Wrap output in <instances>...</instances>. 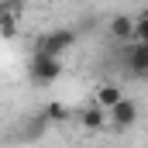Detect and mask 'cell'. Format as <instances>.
<instances>
[{
    "mask_svg": "<svg viewBox=\"0 0 148 148\" xmlns=\"http://www.w3.org/2000/svg\"><path fill=\"white\" fill-rule=\"evenodd\" d=\"M28 76H31L35 86H48V83H55L62 76V59H38V55H31Z\"/></svg>",
    "mask_w": 148,
    "mask_h": 148,
    "instance_id": "2",
    "label": "cell"
},
{
    "mask_svg": "<svg viewBox=\"0 0 148 148\" xmlns=\"http://www.w3.org/2000/svg\"><path fill=\"white\" fill-rule=\"evenodd\" d=\"M121 100H124V93H121V86H117V83H103V86H97V97H93V103H97V107H103L107 114H110L114 107L121 103Z\"/></svg>",
    "mask_w": 148,
    "mask_h": 148,
    "instance_id": "7",
    "label": "cell"
},
{
    "mask_svg": "<svg viewBox=\"0 0 148 148\" xmlns=\"http://www.w3.org/2000/svg\"><path fill=\"white\" fill-rule=\"evenodd\" d=\"M121 59H124V66H127V73L138 76V79H145L148 76V45H127L124 52H121Z\"/></svg>",
    "mask_w": 148,
    "mask_h": 148,
    "instance_id": "3",
    "label": "cell"
},
{
    "mask_svg": "<svg viewBox=\"0 0 148 148\" xmlns=\"http://www.w3.org/2000/svg\"><path fill=\"white\" fill-rule=\"evenodd\" d=\"M107 28H110V38H117V41H134V17L131 14H114Z\"/></svg>",
    "mask_w": 148,
    "mask_h": 148,
    "instance_id": "8",
    "label": "cell"
},
{
    "mask_svg": "<svg viewBox=\"0 0 148 148\" xmlns=\"http://www.w3.org/2000/svg\"><path fill=\"white\" fill-rule=\"evenodd\" d=\"M48 131V121H45V114H31V117H24L21 121V131H17V141H28V145H35L41 141V134Z\"/></svg>",
    "mask_w": 148,
    "mask_h": 148,
    "instance_id": "5",
    "label": "cell"
},
{
    "mask_svg": "<svg viewBox=\"0 0 148 148\" xmlns=\"http://www.w3.org/2000/svg\"><path fill=\"white\" fill-rule=\"evenodd\" d=\"M134 41H138V45H148V7L134 14ZM134 41H131V45H134Z\"/></svg>",
    "mask_w": 148,
    "mask_h": 148,
    "instance_id": "11",
    "label": "cell"
},
{
    "mask_svg": "<svg viewBox=\"0 0 148 148\" xmlns=\"http://www.w3.org/2000/svg\"><path fill=\"white\" fill-rule=\"evenodd\" d=\"M41 114H45V121H48V124H62V121H69V107H66V103H59V100H48Z\"/></svg>",
    "mask_w": 148,
    "mask_h": 148,
    "instance_id": "10",
    "label": "cell"
},
{
    "mask_svg": "<svg viewBox=\"0 0 148 148\" xmlns=\"http://www.w3.org/2000/svg\"><path fill=\"white\" fill-rule=\"evenodd\" d=\"M138 114H141V110H138V103L124 97V100L110 110V124L117 127V131H127V127H134V124H138Z\"/></svg>",
    "mask_w": 148,
    "mask_h": 148,
    "instance_id": "4",
    "label": "cell"
},
{
    "mask_svg": "<svg viewBox=\"0 0 148 148\" xmlns=\"http://www.w3.org/2000/svg\"><path fill=\"white\" fill-rule=\"evenodd\" d=\"M107 121H110V114L103 110V107H97V103H90V107H83V110H79V124H83V127H90V131H100Z\"/></svg>",
    "mask_w": 148,
    "mask_h": 148,
    "instance_id": "9",
    "label": "cell"
},
{
    "mask_svg": "<svg viewBox=\"0 0 148 148\" xmlns=\"http://www.w3.org/2000/svg\"><path fill=\"white\" fill-rule=\"evenodd\" d=\"M24 14V3H0V35L14 38L17 35V17Z\"/></svg>",
    "mask_w": 148,
    "mask_h": 148,
    "instance_id": "6",
    "label": "cell"
},
{
    "mask_svg": "<svg viewBox=\"0 0 148 148\" xmlns=\"http://www.w3.org/2000/svg\"><path fill=\"white\" fill-rule=\"evenodd\" d=\"M73 45H76V31L73 28H55V31H45L35 41V52L31 55H38V59H62Z\"/></svg>",
    "mask_w": 148,
    "mask_h": 148,
    "instance_id": "1",
    "label": "cell"
}]
</instances>
